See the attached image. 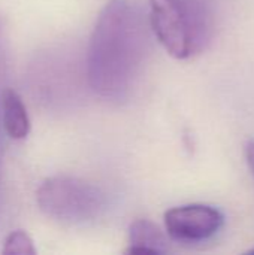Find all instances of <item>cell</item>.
Returning a JSON list of instances; mask_svg holds the SVG:
<instances>
[{
    "mask_svg": "<svg viewBox=\"0 0 254 255\" xmlns=\"http://www.w3.org/2000/svg\"><path fill=\"white\" fill-rule=\"evenodd\" d=\"M225 226V215L210 205H184L165 214L168 236L180 244H201L213 239Z\"/></svg>",
    "mask_w": 254,
    "mask_h": 255,
    "instance_id": "4",
    "label": "cell"
},
{
    "mask_svg": "<svg viewBox=\"0 0 254 255\" xmlns=\"http://www.w3.org/2000/svg\"><path fill=\"white\" fill-rule=\"evenodd\" d=\"M150 22L135 0H109L93 30L87 76L91 90L121 102L135 90L150 48Z\"/></svg>",
    "mask_w": 254,
    "mask_h": 255,
    "instance_id": "1",
    "label": "cell"
},
{
    "mask_svg": "<svg viewBox=\"0 0 254 255\" xmlns=\"http://www.w3.org/2000/svg\"><path fill=\"white\" fill-rule=\"evenodd\" d=\"M244 155H246L247 166H249L252 175L254 176V140L246 142V145H244Z\"/></svg>",
    "mask_w": 254,
    "mask_h": 255,
    "instance_id": "8",
    "label": "cell"
},
{
    "mask_svg": "<svg viewBox=\"0 0 254 255\" xmlns=\"http://www.w3.org/2000/svg\"><path fill=\"white\" fill-rule=\"evenodd\" d=\"M129 245L126 254H165L168 251L166 236L150 220H136L130 224Z\"/></svg>",
    "mask_w": 254,
    "mask_h": 255,
    "instance_id": "5",
    "label": "cell"
},
{
    "mask_svg": "<svg viewBox=\"0 0 254 255\" xmlns=\"http://www.w3.org/2000/svg\"><path fill=\"white\" fill-rule=\"evenodd\" d=\"M249 254H253L254 255V250H252V251H249Z\"/></svg>",
    "mask_w": 254,
    "mask_h": 255,
    "instance_id": "9",
    "label": "cell"
},
{
    "mask_svg": "<svg viewBox=\"0 0 254 255\" xmlns=\"http://www.w3.org/2000/svg\"><path fill=\"white\" fill-rule=\"evenodd\" d=\"M1 111L3 126L7 136L13 140L25 139L30 133V118L21 97L15 90H4Z\"/></svg>",
    "mask_w": 254,
    "mask_h": 255,
    "instance_id": "6",
    "label": "cell"
},
{
    "mask_svg": "<svg viewBox=\"0 0 254 255\" xmlns=\"http://www.w3.org/2000/svg\"><path fill=\"white\" fill-rule=\"evenodd\" d=\"M40 211L60 223L85 224L97 220L106 206L105 194L94 185L72 176H54L36 193Z\"/></svg>",
    "mask_w": 254,
    "mask_h": 255,
    "instance_id": "3",
    "label": "cell"
},
{
    "mask_svg": "<svg viewBox=\"0 0 254 255\" xmlns=\"http://www.w3.org/2000/svg\"><path fill=\"white\" fill-rule=\"evenodd\" d=\"M3 254L33 255L36 254V250L33 247V241L30 239V236L22 230H16V232H12L6 238L4 247H3Z\"/></svg>",
    "mask_w": 254,
    "mask_h": 255,
    "instance_id": "7",
    "label": "cell"
},
{
    "mask_svg": "<svg viewBox=\"0 0 254 255\" xmlns=\"http://www.w3.org/2000/svg\"><path fill=\"white\" fill-rule=\"evenodd\" d=\"M150 27L169 55L189 60L211 40L213 16L205 0H150Z\"/></svg>",
    "mask_w": 254,
    "mask_h": 255,
    "instance_id": "2",
    "label": "cell"
}]
</instances>
